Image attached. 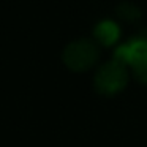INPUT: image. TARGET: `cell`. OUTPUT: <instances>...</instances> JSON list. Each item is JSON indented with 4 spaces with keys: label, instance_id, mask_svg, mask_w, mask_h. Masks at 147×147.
I'll use <instances>...</instances> for the list:
<instances>
[{
    "label": "cell",
    "instance_id": "obj_5",
    "mask_svg": "<svg viewBox=\"0 0 147 147\" xmlns=\"http://www.w3.org/2000/svg\"><path fill=\"white\" fill-rule=\"evenodd\" d=\"M119 16H122L127 21H134L141 16V13L136 7H133V5H122V7L119 8Z\"/></svg>",
    "mask_w": 147,
    "mask_h": 147
},
{
    "label": "cell",
    "instance_id": "obj_2",
    "mask_svg": "<svg viewBox=\"0 0 147 147\" xmlns=\"http://www.w3.org/2000/svg\"><path fill=\"white\" fill-rule=\"evenodd\" d=\"M98 48L90 40H79L68 45L63 51V62L73 71H86L95 65Z\"/></svg>",
    "mask_w": 147,
    "mask_h": 147
},
{
    "label": "cell",
    "instance_id": "obj_6",
    "mask_svg": "<svg viewBox=\"0 0 147 147\" xmlns=\"http://www.w3.org/2000/svg\"><path fill=\"white\" fill-rule=\"evenodd\" d=\"M133 71H134V76H136L138 81L147 84V57L144 59V60H141L139 63L134 65Z\"/></svg>",
    "mask_w": 147,
    "mask_h": 147
},
{
    "label": "cell",
    "instance_id": "obj_1",
    "mask_svg": "<svg viewBox=\"0 0 147 147\" xmlns=\"http://www.w3.org/2000/svg\"><path fill=\"white\" fill-rule=\"evenodd\" d=\"M128 84L127 65L119 60H111L98 70L95 76V87L103 95H115Z\"/></svg>",
    "mask_w": 147,
    "mask_h": 147
},
{
    "label": "cell",
    "instance_id": "obj_3",
    "mask_svg": "<svg viewBox=\"0 0 147 147\" xmlns=\"http://www.w3.org/2000/svg\"><path fill=\"white\" fill-rule=\"evenodd\" d=\"M147 57V33H141V35L131 38L125 45L119 46L115 49L114 59L122 62L123 65H130L131 68L136 63Z\"/></svg>",
    "mask_w": 147,
    "mask_h": 147
},
{
    "label": "cell",
    "instance_id": "obj_4",
    "mask_svg": "<svg viewBox=\"0 0 147 147\" xmlns=\"http://www.w3.org/2000/svg\"><path fill=\"white\" fill-rule=\"evenodd\" d=\"M119 26L112 21H103L95 27V36L103 46H112L119 40Z\"/></svg>",
    "mask_w": 147,
    "mask_h": 147
}]
</instances>
